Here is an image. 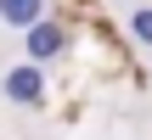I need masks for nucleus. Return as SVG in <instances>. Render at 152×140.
I'll return each instance as SVG.
<instances>
[{
  "mask_svg": "<svg viewBox=\"0 0 152 140\" xmlns=\"http://www.w3.org/2000/svg\"><path fill=\"white\" fill-rule=\"evenodd\" d=\"M0 95L11 107H45V67L39 62H11L0 73Z\"/></svg>",
  "mask_w": 152,
  "mask_h": 140,
  "instance_id": "obj_1",
  "label": "nucleus"
},
{
  "mask_svg": "<svg viewBox=\"0 0 152 140\" xmlns=\"http://www.w3.org/2000/svg\"><path fill=\"white\" fill-rule=\"evenodd\" d=\"M68 45H73V34H68L56 17H45L39 28H28V34H23V62H39V67H45V62H56Z\"/></svg>",
  "mask_w": 152,
  "mask_h": 140,
  "instance_id": "obj_2",
  "label": "nucleus"
},
{
  "mask_svg": "<svg viewBox=\"0 0 152 140\" xmlns=\"http://www.w3.org/2000/svg\"><path fill=\"white\" fill-rule=\"evenodd\" d=\"M0 22L17 28V34H28V28L45 22V0H0Z\"/></svg>",
  "mask_w": 152,
  "mask_h": 140,
  "instance_id": "obj_3",
  "label": "nucleus"
},
{
  "mask_svg": "<svg viewBox=\"0 0 152 140\" xmlns=\"http://www.w3.org/2000/svg\"><path fill=\"white\" fill-rule=\"evenodd\" d=\"M124 28H130V39H135L141 51H152V0H135V6L124 11Z\"/></svg>",
  "mask_w": 152,
  "mask_h": 140,
  "instance_id": "obj_4",
  "label": "nucleus"
}]
</instances>
